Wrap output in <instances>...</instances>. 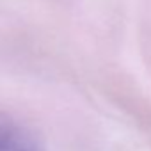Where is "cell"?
I'll use <instances>...</instances> for the list:
<instances>
[{
    "label": "cell",
    "mask_w": 151,
    "mask_h": 151,
    "mask_svg": "<svg viewBox=\"0 0 151 151\" xmlns=\"http://www.w3.org/2000/svg\"><path fill=\"white\" fill-rule=\"evenodd\" d=\"M0 151H39L34 140L6 114L0 112Z\"/></svg>",
    "instance_id": "6da1fadb"
}]
</instances>
